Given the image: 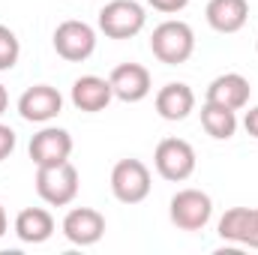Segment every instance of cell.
<instances>
[{
	"label": "cell",
	"mask_w": 258,
	"mask_h": 255,
	"mask_svg": "<svg viewBox=\"0 0 258 255\" xmlns=\"http://www.w3.org/2000/svg\"><path fill=\"white\" fill-rule=\"evenodd\" d=\"M15 237L21 243H45L51 234H54V216L45 210V207H24L18 216H15Z\"/></svg>",
	"instance_id": "e0dca14e"
},
{
	"label": "cell",
	"mask_w": 258,
	"mask_h": 255,
	"mask_svg": "<svg viewBox=\"0 0 258 255\" xmlns=\"http://www.w3.org/2000/svg\"><path fill=\"white\" fill-rule=\"evenodd\" d=\"M51 42H54V51H57L63 60L81 63V60H87V57L96 51V30H93L87 21L69 18V21H60V24L54 27Z\"/></svg>",
	"instance_id": "52a82bcc"
},
{
	"label": "cell",
	"mask_w": 258,
	"mask_h": 255,
	"mask_svg": "<svg viewBox=\"0 0 258 255\" xmlns=\"http://www.w3.org/2000/svg\"><path fill=\"white\" fill-rule=\"evenodd\" d=\"M60 231L75 246H93L105 234V216L93 207H72L60 222Z\"/></svg>",
	"instance_id": "9c48e42d"
},
{
	"label": "cell",
	"mask_w": 258,
	"mask_h": 255,
	"mask_svg": "<svg viewBox=\"0 0 258 255\" xmlns=\"http://www.w3.org/2000/svg\"><path fill=\"white\" fill-rule=\"evenodd\" d=\"M114 99V90H111V81L108 78H99V75H81L72 81V105L84 114H96V111H105L108 102Z\"/></svg>",
	"instance_id": "5bb4252c"
},
{
	"label": "cell",
	"mask_w": 258,
	"mask_h": 255,
	"mask_svg": "<svg viewBox=\"0 0 258 255\" xmlns=\"http://www.w3.org/2000/svg\"><path fill=\"white\" fill-rule=\"evenodd\" d=\"M249 96H252V84L249 78H243L240 72H225V75H216L210 84H207V102H219L231 111H240L249 105Z\"/></svg>",
	"instance_id": "4fadbf2b"
},
{
	"label": "cell",
	"mask_w": 258,
	"mask_h": 255,
	"mask_svg": "<svg viewBox=\"0 0 258 255\" xmlns=\"http://www.w3.org/2000/svg\"><path fill=\"white\" fill-rule=\"evenodd\" d=\"M156 12H165V15H174V12H183L189 6V0H147Z\"/></svg>",
	"instance_id": "44dd1931"
},
{
	"label": "cell",
	"mask_w": 258,
	"mask_h": 255,
	"mask_svg": "<svg viewBox=\"0 0 258 255\" xmlns=\"http://www.w3.org/2000/svg\"><path fill=\"white\" fill-rule=\"evenodd\" d=\"M150 168L141 159H120L111 168V195L120 204H141L150 195Z\"/></svg>",
	"instance_id": "8992f818"
},
{
	"label": "cell",
	"mask_w": 258,
	"mask_h": 255,
	"mask_svg": "<svg viewBox=\"0 0 258 255\" xmlns=\"http://www.w3.org/2000/svg\"><path fill=\"white\" fill-rule=\"evenodd\" d=\"M255 48H258V39H255Z\"/></svg>",
	"instance_id": "d4e9b609"
},
{
	"label": "cell",
	"mask_w": 258,
	"mask_h": 255,
	"mask_svg": "<svg viewBox=\"0 0 258 255\" xmlns=\"http://www.w3.org/2000/svg\"><path fill=\"white\" fill-rule=\"evenodd\" d=\"M192 111H195V93L189 84L168 81L165 87H159V93H156V114L162 120L177 123V120H186Z\"/></svg>",
	"instance_id": "9a60e30c"
},
{
	"label": "cell",
	"mask_w": 258,
	"mask_h": 255,
	"mask_svg": "<svg viewBox=\"0 0 258 255\" xmlns=\"http://www.w3.org/2000/svg\"><path fill=\"white\" fill-rule=\"evenodd\" d=\"M9 231V219H6V210H3V204H0V237Z\"/></svg>",
	"instance_id": "cb8c5ba5"
},
{
	"label": "cell",
	"mask_w": 258,
	"mask_h": 255,
	"mask_svg": "<svg viewBox=\"0 0 258 255\" xmlns=\"http://www.w3.org/2000/svg\"><path fill=\"white\" fill-rule=\"evenodd\" d=\"M204 18L216 33H237L249 21V3L246 0H207Z\"/></svg>",
	"instance_id": "2e32d148"
},
{
	"label": "cell",
	"mask_w": 258,
	"mask_h": 255,
	"mask_svg": "<svg viewBox=\"0 0 258 255\" xmlns=\"http://www.w3.org/2000/svg\"><path fill=\"white\" fill-rule=\"evenodd\" d=\"M6 108H9V93H6V87L0 84V114H3Z\"/></svg>",
	"instance_id": "603a6c76"
},
{
	"label": "cell",
	"mask_w": 258,
	"mask_h": 255,
	"mask_svg": "<svg viewBox=\"0 0 258 255\" xmlns=\"http://www.w3.org/2000/svg\"><path fill=\"white\" fill-rule=\"evenodd\" d=\"M216 231H219V237L225 243L258 249V207H231V210H225Z\"/></svg>",
	"instance_id": "30bf717a"
},
{
	"label": "cell",
	"mask_w": 258,
	"mask_h": 255,
	"mask_svg": "<svg viewBox=\"0 0 258 255\" xmlns=\"http://www.w3.org/2000/svg\"><path fill=\"white\" fill-rule=\"evenodd\" d=\"M63 111V96L51 84H33L18 96V114L27 123H51Z\"/></svg>",
	"instance_id": "ba28073f"
},
{
	"label": "cell",
	"mask_w": 258,
	"mask_h": 255,
	"mask_svg": "<svg viewBox=\"0 0 258 255\" xmlns=\"http://www.w3.org/2000/svg\"><path fill=\"white\" fill-rule=\"evenodd\" d=\"M36 195L51 204V207H66L78 195V168L66 159L57 165H39L36 168Z\"/></svg>",
	"instance_id": "3957f363"
},
{
	"label": "cell",
	"mask_w": 258,
	"mask_h": 255,
	"mask_svg": "<svg viewBox=\"0 0 258 255\" xmlns=\"http://www.w3.org/2000/svg\"><path fill=\"white\" fill-rule=\"evenodd\" d=\"M150 51L159 63L165 66H180L192 57L195 51V33L186 21H177V18H168L162 24L153 27L150 33Z\"/></svg>",
	"instance_id": "6da1fadb"
},
{
	"label": "cell",
	"mask_w": 258,
	"mask_h": 255,
	"mask_svg": "<svg viewBox=\"0 0 258 255\" xmlns=\"http://www.w3.org/2000/svg\"><path fill=\"white\" fill-rule=\"evenodd\" d=\"M18 57H21V42H18L15 30L6 27V24H0V72L15 69Z\"/></svg>",
	"instance_id": "d6986e66"
},
{
	"label": "cell",
	"mask_w": 258,
	"mask_h": 255,
	"mask_svg": "<svg viewBox=\"0 0 258 255\" xmlns=\"http://www.w3.org/2000/svg\"><path fill=\"white\" fill-rule=\"evenodd\" d=\"M243 129H246L252 138H258V105L246 111V117H243Z\"/></svg>",
	"instance_id": "7402d4cb"
},
{
	"label": "cell",
	"mask_w": 258,
	"mask_h": 255,
	"mask_svg": "<svg viewBox=\"0 0 258 255\" xmlns=\"http://www.w3.org/2000/svg\"><path fill=\"white\" fill-rule=\"evenodd\" d=\"M147 12L138 0H111L99 9V30L108 39H132L144 30Z\"/></svg>",
	"instance_id": "5b68a950"
},
{
	"label": "cell",
	"mask_w": 258,
	"mask_h": 255,
	"mask_svg": "<svg viewBox=\"0 0 258 255\" xmlns=\"http://www.w3.org/2000/svg\"><path fill=\"white\" fill-rule=\"evenodd\" d=\"M201 126H204V132L210 138L228 141L237 132V111H231V108H225L219 102H207L204 99V105H201Z\"/></svg>",
	"instance_id": "ac0fdd59"
},
{
	"label": "cell",
	"mask_w": 258,
	"mask_h": 255,
	"mask_svg": "<svg viewBox=\"0 0 258 255\" xmlns=\"http://www.w3.org/2000/svg\"><path fill=\"white\" fill-rule=\"evenodd\" d=\"M108 81H111L114 99H120V102H141L153 90V78H150L147 66H141V63L114 66L111 75H108Z\"/></svg>",
	"instance_id": "7c38bea8"
},
{
	"label": "cell",
	"mask_w": 258,
	"mask_h": 255,
	"mask_svg": "<svg viewBox=\"0 0 258 255\" xmlns=\"http://www.w3.org/2000/svg\"><path fill=\"white\" fill-rule=\"evenodd\" d=\"M168 219L180 231H201L213 219V198L201 189H177L168 201Z\"/></svg>",
	"instance_id": "277c9868"
},
{
	"label": "cell",
	"mask_w": 258,
	"mask_h": 255,
	"mask_svg": "<svg viewBox=\"0 0 258 255\" xmlns=\"http://www.w3.org/2000/svg\"><path fill=\"white\" fill-rule=\"evenodd\" d=\"M33 165H57L66 162L69 153H72V135L60 126H42L33 138H30V147H27Z\"/></svg>",
	"instance_id": "8fae6325"
},
{
	"label": "cell",
	"mask_w": 258,
	"mask_h": 255,
	"mask_svg": "<svg viewBox=\"0 0 258 255\" xmlns=\"http://www.w3.org/2000/svg\"><path fill=\"white\" fill-rule=\"evenodd\" d=\"M15 144H18V138H15V129L6 126V123H0V162H3L6 156H12Z\"/></svg>",
	"instance_id": "ffe728a7"
},
{
	"label": "cell",
	"mask_w": 258,
	"mask_h": 255,
	"mask_svg": "<svg viewBox=\"0 0 258 255\" xmlns=\"http://www.w3.org/2000/svg\"><path fill=\"white\" fill-rule=\"evenodd\" d=\"M195 147L183 138H162L153 150V168L168 183H183L195 174Z\"/></svg>",
	"instance_id": "7a4b0ae2"
}]
</instances>
